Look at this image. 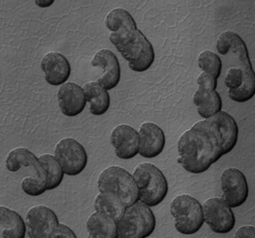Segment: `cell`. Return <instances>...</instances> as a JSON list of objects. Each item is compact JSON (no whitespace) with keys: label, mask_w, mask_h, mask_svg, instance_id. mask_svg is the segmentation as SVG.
Returning a JSON list of instances; mask_svg holds the SVG:
<instances>
[{"label":"cell","mask_w":255,"mask_h":238,"mask_svg":"<svg viewBox=\"0 0 255 238\" xmlns=\"http://www.w3.org/2000/svg\"><path fill=\"white\" fill-rule=\"evenodd\" d=\"M239 140L234 118L220 111L212 118L195 123L178 140V162L188 172L200 174L226 154L232 152Z\"/></svg>","instance_id":"cell-1"},{"label":"cell","mask_w":255,"mask_h":238,"mask_svg":"<svg viewBox=\"0 0 255 238\" xmlns=\"http://www.w3.org/2000/svg\"><path fill=\"white\" fill-rule=\"evenodd\" d=\"M216 49L222 55L231 53L240 63V66L230 67L226 73L225 84L229 98L239 104L252 100L255 95V71L243 39L235 32L226 31L220 35Z\"/></svg>","instance_id":"cell-2"},{"label":"cell","mask_w":255,"mask_h":238,"mask_svg":"<svg viewBox=\"0 0 255 238\" xmlns=\"http://www.w3.org/2000/svg\"><path fill=\"white\" fill-rule=\"evenodd\" d=\"M132 175L139 191V201L150 208L164 201L169 192V184L163 172L156 166L144 162L135 168Z\"/></svg>","instance_id":"cell-3"},{"label":"cell","mask_w":255,"mask_h":238,"mask_svg":"<svg viewBox=\"0 0 255 238\" xmlns=\"http://www.w3.org/2000/svg\"><path fill=\"white\" fill-rule=\"evenodd\" d=\"M156 229V217L146 204L141 201L128 206L118 222V235L121 238H146Z\"/></svg>","instance_id":"cell-4"},{"label":"cell","mask_w":255,"mask_h":238,"mask_svg":"<svg viewBox=\"0 0 255 238\" xmlns=\"http://www.w3.org/2000/svg\"><path fill=\"white\" fill-rule=\"evenodd\" d=\"M106 26L110 31V41L119 52L146 37L125 8L112 9L106 17Z\"/></svg>","instance_id":"cell-5"},{"label":"cell","mask_w":255,"mask_h":238,"mask_svg":"<svg viewBox=\"0 0 255 238\" xmlns=\"http://www.w3.org/2000/svg\"><path fill=\"white\" fill-rule=\"evenodd\" d=\"M170 213L174 218L175 229L183 235H194L204 224L203 208L198 199L187 194L175 196L170 203Z\"/></svg>","instance_id":"cell-6"},{"label":"cell","mask_w":255,"mask_h":238,"mask_svg":"<svg viewBox=\"0 0 255 238\" xmlns=\"http://www.w3.org/2000/svg\"><path fill=\"white\" fill-rule=\"evenodd\" d=\"M100 192H109L119 196L126 207L139 201V191L131 175L125 168L110 166L98 178Z\"/></svg>","instance_id":"cell-7"},{"label":"cell","mask_w":255,"mask_h":238,"mask_svg":"<svg viewBox=\"0 0 255 238\" xmlns=\"http://www.w3.org/2000/svg\"><path fill=\"white\" fill-rule=\"evenodd\" d=\"M218 79L212 75L202 72L198 77L199 89L193 96L194 105L198 107L199 115L203 119L212 118L222 111L223 102L217 92Z\"/></svg>","instance_id":"cell-8"},{"label":"cell","mask_w":255,"mask_h":238,"mask_svg":"<svg viewBox=\"0 0 255 238\" xmlns=\"http://www.w3.org/2000/svg\"><path fill=\"white\" fill-rule=\"evenodd\" d=\"M54 155L68 176L79 175L87 167L88 154L84 146L74 138H64L55 145Z\"/></svg>","instance_id":"cell-9"},{"label":"cell","mask_w":255,"mask_h":238,"mask_svg":"<svg viewBox=\"0 0 255 238\" xmlns=\"http://www.w3.org/2000/svg\"><path fill=\"white\" fill-rule=\"evenodd\" d=\"M204 224L217 234H227L234 229L236 218L232 208L222 197H211L202 205Z\"/></svg>","instance_id":"cell-10"},{"label":"cell","mask_w":255,"mask_h":238,"mask_svg":"<svg viewBox=\"0 0 255 238\" xmlns=\"http://www.w3.org/2000/svg\"><path fill=\"white\" fill-rule=\"evenodd\" d=\"M222 198L232 209L242 206L249 197V185L244 173L239 168H227L221 174Z\"/></svg>","instance_id":"cell-11"},{"label":"cell","mask_w":255,"mask_h":238,"mask_svg":"<svg viewBox=\"0 0 255 238\" xmlns=\"http://www.w3.org/2000/svg\"><path fill=\"white\" fill-rule=\"evenodd\" d=\"M25 223L29 238H50L59 224V220L50 208L37 205L27 211Z\"/></svg>","instance_id":"cell-12"},{"label":"cell","mask_w":255,"mask_h":238,"mask_svg":"<svg viewBox=\"0 0 255 238\" xmlns=\"http://www.w3.org/2000/svg\"><path fill=\"white\" fill-rule=\"evenodd\" d=\"M110 141L115 154L121 159H131L139 154L140 137L133 126L127 124L115 126L110 135Z\"/></svg>","instance_id":"cell-13"},{"label":"cell","mask_w":255,"mask_h":238,"mask_svg":"<svg viewBox=\"0 0 255 238\" xmlns=\"http://www.w3.org/2000/svg\"><path fill=\"white\" fill-rule=\"evenodd\" d=\"M92 65L103 70V75L97 82L107 91L113 90L121 82V63L112 50L100 49L92 58Z\"/></svg>","instance_id":"cell-14"},{"label":"cell","mask_w":255,"mask_h":238,"mask_svg":"<svg viewBox=\"0 0 255 238\" xmlns=\"http://www.w3.org/2000/svg\"><path fill=\"white\" fill-rule=\"evenodd\" d=\"M58 104L65 117L74 118L84 111L87 100L83 88L75 82L66 81L58 90Z\"/></svg>","instance_id":"cell-15"},{"label":"cell","mask_w":255,"mask_h":238,"mask_svg":"<svg viewBox=\"0 0 255 238\" xmlns=\"http://www.w3.org/2000/svg\"><path fill=\"white\" fill-rule=\"evenodd\" d=\"M139 154L145 158H155L163 152L166 137L163 129L153 122H144L138 129Z\"/></svg>","instance_id":"cell-16"},{"label":"cell","mask_w":255,"mask_h":238,"mask_svg":"<svg viewBox=\"0 0 255 238\" xmlns=\"http://www.w3.org/2000/svg\"><path fill=\"white\" fill-rule=\"evenodd\" d=\"M41 69L48 84L60 87L71 75V65L67 58L59 52H49L41 60Z\"/></svg>","instance_id":"cell-17"},{"label":"cell","mask_w":255,"mask_h":238,"mask_svg":"<svg viewBox=\"0 0 255 238\" xmlns=\"http://www.w3.org/2000/svg\"><path fill=\"white\" fill-rule=\"evenodd\" d=\"M5 164L10 172H16L21 167H24L31 169L32 176L47 181V174L39 157H36V154L27 148L18 147L11 150L7 155Z\"/></svg>","instance_id":"cell-18"},{"label":"cell","mask_w":255,"mask_h":238,"mask_svg":"<svg viewBox=\"0 0 255 238\" xmlns=\"http://www.w3.org/2000/svg\"><path fill=\"white\" fill-rule=\"evenodd\" d=\"M1 233L2 238H23L27 234L25 220L15 210L5 206L0 207Z\"/></svg>","instance_id":"cell-19"},{"label":"cell","mask_w":255,"mask_h":238,"mask_svg":"<svg viewBox=\"0 0 255 238\" xmlns=\"http://www.w3.org/2000/svg\"><path fill=\"white\" fill-rule=\"evenodd\" d=\"M87 103L90 105V112L93 116H103L110 107V95L108 91L97 81L87 82L83 85Z\"/></svg>","instance_id":"cell-20"},{"label":"cell","mask_w":255,"mask_h":238,"mask_svg":"<svg viewBox=\"0 0 255 238\" xmlns=\"http://www.w3.org/2000/svg\"><path fill=\"white\" fill-rule=\"evenodd\" d=\"M89 238H118V223L106 214L96 211L87 220Z\"/></svg>","instance_id":"cell-21"},{"label":"cell","mask_w":255,"mask_h":238,"mask_svg":"<svg viewBox=\"0 0 255 238\" xmlns=\"http://www.w3.org/2000/svg\"><path fill=\"white\" fill-rule=\"evenodd\" d=\"M94 208L96 211L106 214L118 223L127 207L119 196L109 192H100L94 199Z\"/></svg>","instance_id":"cell-22"},{"label":"cell","mask_w":255,"mask_h":238,"mask_svg":"<svg viewBox=\"0 0 255 238\" xmlns=\"http://www.w3.org/2000/svg\"><path fill=\"white\" fill-rule=\"evenodd\" d=\"M45 172L47 174V188L49 190L56 189L63 182L64 177V168L60 164L56 156L53 154H44L39 156Z\"/></svg>","instance_id":"cell-23"},{"label":"cell","mask_w":255,"mask_h":238,"mask_svg":"<svg viewBox=\"0 0 255 238\" xmlns=\"http://www.w3.org/2000/svg\"><path fill=\"white\" fill-rule=\"evenodd\" d=\"M199 67L207 74L212 75L216 79L219 78L222 73L223 63L219 55L212 50H205L199 54L198 58Z\"/></svg>","instance_id":"cell-24"},{"label":"cell","mask_w":255,"mask_h":238,"mask_svg":"<svg viewBox=\"0 0 255 238\" xmlns=\"http://www.w3.org/2000/svg\"><path fill=\"white\" fill-rule=\"evenodd\" d=\"M21 185L22 191L28 196H41L46 191H48L47 181L36 178L35 176L24 178L21 181Z\"/></svg>","instance_id":"cell-25"},{"label":"cell","mask_w":255,"mask_h":238,"mask_svg":"<svg viewBox=\"0 0 255 238\" xmlns=\"http://www.w3.org/2000/svg\"><path fill=\"white\" fill-rule=\"evenodd\" d=\"M77 238V235L74 233L70 227L64 224L59 223L55 231L52 233L50 238Z\"/></svg>","instance_id":"cell-26"},{"label":"cell","mask_w":255,"mask_h":238,"mask_svg":"<svg viewBox=\"0 0 255 238\" xmlns=\"http://www.w3.org/2000/svg\"><path fill=\"white\" fill-rule=\"evenodd\" d=\"M236 238H255V227L253 225H244L240 227L234 236Z\"/></svg>","instance_id":"cell-27"},{"label":"cell","mask_w":255,"mask_h":238,"mask_svg":"<svg viewBox=\"0 0 255 238\" xmlns=\"http://www.w3.org/2000/svg\"><path fill=\"white\" fill-rule=\"evenodd\" d=\"M36 1V5L37 7H50L52 6L55 2V0H35Z\"/></svg>","instance_id":"cell-28"}]
</instances>
